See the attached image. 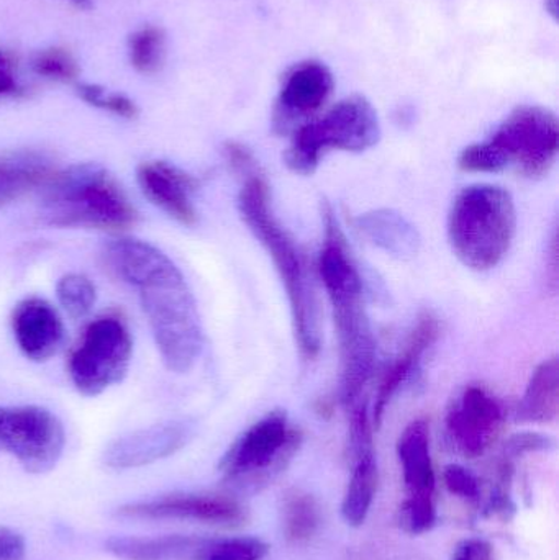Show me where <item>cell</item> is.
I'll use <instances>...</instances> for the list:
<instances>
[{"label":"cell","instance_id":"8fae6325","mask_svg":"<svg viewBox=\"0 0 559 560\" xmlns=\"http://www.w3.org/2000/svg\"><path fill=\"white\" fill-rule=\"evenodd\" d=\"M504 405L488 388L469 385L446 415L450 438L465 456L478 457L494 443L505 423Z\"/></svg>","mask_w":559,"mask_h":560},{"label":"cell","instance_id":"30bf717a","mask_svg":"<svg viewBox=\"0 0 559 560\" xmlns=\"http://www.w3.org/2000/svg\"><path fill=\"white\" fill-rule=\"evenodd\" d=\"M66 446V431L53 411L35 405L0 407V450L30 474L55 469Z\"/></svg>","mask_w":559,"mask_h":560},{"label":"cell","instance_id":"e575fe53","mask_svg":"<svg viewBox=\"0 0 559 560\" xmlns=\"http://www.w3.org/2000/svg\"><path fill=\"white\" fill-rule=\"evenodd\" d=\"M452 560H496L494 549L482 539H466L459 542Z\"/></svg>","mask_w":559,"mask_h":560},{"label":"cell","instance_id":"6da1fadb","mask_svg":"<svg viewBox=\"0 0 559 560\" xmlns=\"http://www.w3.org/2000/svg\"><path fill=\"white\" fill-rule=\"evenodd\" d=\"M105 256L118 278L138 290L164 365L176 374L189 372L202 351L203 336L183 272L170 256L141 240H117Z\"/></svg>","mask_w":559,"mask_h":560},{"label":"cell","instance_id":"44dd1931","mask_svg":"<svg viewBox=\"0 0 559 560\" xmlns=\"http://www.w3.org/2000/svg\"><path fill=\"white\" fill-rule=\"evenodd\" d=\"M53 174L51 161L33 150L10 151L0 156V210L42 189Z\"/></svg>","mask_w":559,"mask_h":560},{"label":"cell","instance_id":"4dcf8cb0","mask_svg":"<svg viewBox=\"0 0 559 560\" xmlns=\"http://www.w3.org/2000/svg\"><path fill=\"white\" fill-rule=\"evenodd\" d=\"M443 482L453 495H458L459 499L468 500V502H478V479L465 467L458 466V464L446 466L443 470Z\"/></svg>","mask_w":559,"mask_h":560},{"label":"cell","instance_id":"3957f363","mask_svg":"<svg viewBox=\"0 0 559 560\" xmlns=\"http://www.w3.org/2000/svg\"><path fill=\"white\" fill-rule=\"evenodd\" d=\"M238 212L249 232L275 262L279 279L288 292L299 351L305 359L317 358L322 345L321 322L311 272L294 238L276 217L271 190L259 171L243 177Z\"/></svg>","mask_w":559,"mask_h":560},{"label":"cell","instance_id":"52a82bcc","mask_svg":"<svg viewBox=\"0 0 559 560\" xmlns=\"http://www.w3.org/2000/svg\"><path fill=\"white\" fill-rule=\"evenodd\" d=\"M381 140V121L368 98L351 95L324 117L299 127L284 154L292 173L311 176L328 151L363 153Z\"/></svg>","mask_w":559,"mask_h":560},{"label":"cell","instance_id":"9a60e30c","mask_svg":"<svg viewBox=\"0 0 559 560\" xmlns=\"http://www.w3.org/2000/svg\"><path fill=\"white\" fill-rule=\"evenodd\" d=\"M137 179L141 192L153 206L180 225H196L194 194L199 189L197 177L167 161H144L138 166Z\"/></svg>","mask_w":559,"mask_h":560},{"label":"cell","instance_id":"9c48e42d","mask_svg":"<svg viewBox=\"0 0 559 560\" xmlns=\"http://www.w3.org/2000/svg\"><path fill=\"white\" fill-rule=\"evenodd\" d=\"M301 441V431L289 423L286 411H269L232 444L220 470L230 482L258 486L286 466Z\"/></svg>","mask_w":559,"mask_h":560},{"label":"cell","instance_id":"7c38bea8","mask_svg":"<svg viewBox=\"0 0 559 560\" xmlns=\"http://www.w3.org/2000/svg\"><path fill=\"white\" fill-rule=\"evenodd\" d=\"M115 515L138 522L186 520L217 526H238L246 520L245 509L235 500L194 493H173L148 502L127 503L118 506Z\"/></svg>","mask_w":559,"mask_h":560},{"label":"cell","instance_id":"5bb4252c","mask_svg":"<svg viewBox=\"0 0 559 560\" xmlns=\"http://www.w3.org/2000/svg\"><path fill=\"white\" fill-rule=\"evenodd\" d=\"M334 74L318 61L299 62L286 75L275 112L276 130L286 133L295 121L324 107L334 92Z\"/></svg>","mask_w":559,"mask_h":560},{"label":"cell","instance_id":"74e56055","mask_svg":"<svg viewBox=\"0 0 559 560\" xmlns=\"http://www.w3.org/2000/svg\"><path fill=\"white\" fill-rule=\"evenodd\" d=\"M2 58H5V56H3L2 52H0V59H2Z\"/></svg>","mask_w":559,"mask_h":560},{"label":"cell","instance_id":"e0dca14e","mask_svg":"<svg viewBox=\"0 0 559 560\" xmlns=\"http://www.w3.org/2000/svg\"><path fill=\"white\" fill-rule=\"evenodd\" d=\"M440 336V322L432 312L426 310L420 313L417 318L416 326L410 331L407 338L404 351L397 355L396 361L393 362L383 381H381L380 388L376 392L373 407V423L374 427L380 428L383 423L384 413L389 407L393 398L399 394L400 388L407 384L416 374L422 362L426 352L435 345Z\"/></svg>","mask_w":559,"mask_h":560},{"label":"cell","instance_id":"d590c367","mask_svg":"<svg viewBox=\"0 0 559 560\" xmlns=\"http://www.w3.org/2000/svg\"><path fill=\"white\" fill-rule=\"evenodd\" d=\"M16 92H19V84L10 68L9 59L2 58L0 59V97L16 94Z\"/></svg>","mask_w":559,"mask_h":560},{"label":"cell","instance_id":"1f68e13d","mask_svg":"<svg viewBox=\"0 0 559 560\" xmlns=\"http://www.w3.org/2000/svg\"><path fill=\"white\" fill-rule=\"evenodd\" d=\"M554 446L555 441L545 434L519 433L511 436V440L505 443L504 457L512 460L514 457L537 453V451H548Z\"/></svg>","mask_w":559,"mask_h":560},{"label":"cell","instance_id":"484cf974","mask_svg":"<svg viewBox=\"0 0 559 560\" xmlns=\"http://www.w3.org/2000/svg\"><path fill=\"white\" fill-rule=\"evenodd\" d=\"M56 295L68 315L79 319L88 316L94 308L97 290L88 276L71 272L59 279Z\"/></svg>","mask_w":559,"mask_h":560},{"label":"cell","instance_id":"4fadbf2b","mask_svg":"<svg viewBox=\"0 0 559 560\" xmlns=\"http://www.w3.org/2000/svg\"><path fill=\"white\" fill-rule=\"evenodd\" d=\"M194 436L189 421H164L112 441L104 453L108 469L128 470L151 466L179 453Z\"/></svg>","mask_w":559,"mask_h":560},{"label":"cell","instance_id":"277c9868","mask_svg":"<svg viewBox=\"0 0 559 560\" xmlns=\"http://www.w3.org/2000/svg\"><path fill=\"white\" fill-rule=\"evenodd\" d=\"M42 189L39 217L46 225L118 232L137 222V210L120 184L97 164L53 173Z\"/></svg>","mask_w":559,"mask_h":560},{"label":"cell","instance_id":"836d02e7","mask_svg":"<svg viewBox=\"0 0 559 560\" xmlns=\"http://www.w3.org/2000/svg\"><path fill=\"white\" fill-rule=\"evenodd\" d=\"M25 551V538L15 529L0 526V560H22Z\"/></svg>","mask_w":559,"mask_h":560},{"label":"cell","instance_id":"f1b7e54d","mask_svg":"<svg viewBox=\"0 0 559 560\" xmlns=\"http://www.w3.org/2000/svg\"><path fill=\"white\" fill-rule=\"evenodd\" d=\"M436 522L433 497H409L400 510V523L410 535L430 532Z\"/></svg>","mask_w":559,"mask_h":560},{"label":"cell","instance_id":"ac0fdd59","mask_svg":"<svg viewBox=\"0 0 559 560\" xmlns=\"http://www.w3.org/2000/svg\"><path fill=\"white\" fill-rule=\"evenodd\" d=\"M354 229L374 248L399 261L416 258L422 248L419 230L396 210L377 209L361 213L354 220Z\"/></svg>","mask_w":559,"mask_h":560},{"label":"cell","instance_id":"f546056e","mask_svg":"<svg viewBox=\"0 0 559 560\" xmlns=\"http://www.w3.org/2000/svg\"><path fill=\"white\" fill-rule=\"evenodd\" d=\"M268 546L255 538H235L213 541L203 560H261Z\"/></svg>","mask_w":559,"mask_h":560},{"label":"cell","instance_id":"ba28073f","mask_svg":"<svg viewBox=\"0 0 559 560\" xmlns=\"http://www.w3.org/2000/svg\"><path fill=\"white\" fill-rule=\"evenodd\" d=\"M133 341L127 323L104 315L89 323L69 358V377L79 394L97 397L124 381L130 368Z\"/></svg>","mask_w":559,"mask_h":560},{"label":"cell","instance_id":"8992f818","mask_svg":"<svg viewBox=\"0 0 559 560\" xmlns=\"http://www.w3.org/2000/svg\"><path fill=\"white\" fill-rule=\"evenodd\" d=\"M517 232L514 197L504 187L475 184L453 200L449 240L456 258L473 271L498 268Z\"/></svg>","mask_w":559,"mask_h":560},{"label":"cell","instance_id":"83f0119b","mask_svg":"<svg viewBox=\"0 0 559 560\" xmlns=\"http://www.w3.org/2000/svg\"><path fill=\"white\" fill-rule=\"evenodd\" d=\"M78 95L85 104L101 108V110L110 112V114L127 118V120H133L140 114L137 104L131 98H128L127 95L107 92L101 85L79 84Z\"/></svg>","mask_w":559,"mask_h":560},{"label":"cell","instance_id":"d6986e66","mask_svg":"<svg viewBox=\"0 0 559 560\" xmlns=\"http://www.w3.org/2000/svg\"><path fill=\"white\" fill-rule=\"evenodd\" d=\"M213 541L196 536L110 538L105 549L121 560H203Z\"/></svg>","mask_w":559,"mask_h":560},{"label":"cell","instance_id":"d6a6232c","mask_svg":"<svg viewBox=\"0 0 559 560\" xmlns=\"http://www.w3.org/2000/svg\"><path fill=\"white\" fill-rule=\"evenodd\" d=\"M223 156H225L226 163L232 167L233 173L238 174V176L246 177L259 171L252 151L243 147L242 143H236V141L225 143V147H223Z\"/></svg>","mask_w":559,"mask_h":560},{"label":"cell","instance_id":"7402d4cb","mask_svg":"<svg viewBox=\"0 0 559 560\" xmlns=\"http://www.w3.org/2000/svg\"><path fill=\"white\" fill-rule=\"evenodd\" d=\"M559 410L558 358L541 362L525 388L517 408V421L522 423H551Z\"/></svg>","mask_w":559,"mask_h":560},{"label":"cell","instance_id":"7a4b0ae2","mask_svg":"<svg viewBox=\"0 0 559 560\" xmlns=\"http://www.w3.org/2000/svg\"><path fill=\"white\" fill-rule=\"evenodd\" d=\"M325 240L317 271L327 290L340 345V388L338 397L347 408L358 404L376 362V339L364 305L360 269L351 256L334 209L324 203Z\"/></svg>","mask_w":559,"mask_h":560},{"label":"cell","instance_id":"d4e9b609","mask_svg":"<svg viewBox=\"0 0 559 560\" xmlns=\"http://www.w3.org/2000/svg\"><path fill=\"white\" fill-rule=\"evenodd\" d=\"M166 56V35L158 26H143L128 38V58L141 74L160 71Z\"/></svg>","mask_w":559,"mask_h":560},{"label":"cell","instance_id":"5b68a950","mask_svg":"<svg viewBox=\"0 0 559 560\" xmlns=\"http://www.w3.org/2000/svg\"><path fill=\"white\" fill-rule=\"evenodd\" d=\"M559 124L557 115L544 107L515 108L482 143L459 154L465 173L496 174L514 167L528 179L547 176L557 163Z\"/></svg>","mask_w":559,"mask_h":560},{"label":"cell","instance_id":"cb8c5ba5","mask_svg":"<svg viewBox=\"0 0 559 560\" xmlns=\"http://www.w3.org/2000/svg\"><path fill=\"white\" fill-rule=\"evenodd\" d=\"M321 525V509L311 493L292 489L282 499V529L294 545L311 541Z\"/></svg>","mask_w":559,"mask_h":560},{"label":"cell","instance_id":"2e32d148","mask_svg":"<svg viewBox=\"0 0 559 560\" xmlns=\"http://www.w3.org/2000/svg\"><path fill=\"white\" fill-rule=\"evenodd\" d=\"M12 331L20 351L35 362L48 361L65 341V325L58 310L39 296H30L15 306Z\"/></svg>","mask_w":559,"mask_h":560},{"label":"cell","instance_id":"603a6c76","mask_svg":"<svg viewBox=\"0 0 559 560\" xmlns=\"http://www.w3.org/2000/svg\"><path fill=\"white\" fill-rule=\"evenodd\" d=\"M377 479L380 474L373 451L354 457L353 476L341 503V515L348 525L358 528L366 522L377 490Z\"/></svg>","mask_w":559,"mask_h":560},{"label":"cell","instance_id":"8d00e7d4","mask_svg":"<svg viewBox=\"0 0 559 560\" xmlns=\"http://www.w3.org/2000/svg\"><path fill=\"white\" fill-rule=\"evenodd\" d=\"M75 3H79L81 7H89V3H91V0H74Z\"/></svg>","mask_w":559,"mask_h":560},{"label":"cell","instance_id":"ffe728a7","mask_svg":"<svg viewBox=\"0 0 559 560\" xmlns=\"http://www.w3.org/2000/svg\"><path fill=\"white\" fill-rule=\"evenodd\" d=\"M397 456L409 497H433L436 479L430 456L429 423L426 420L412 421L403 431L397 441Z\"/></svg>","mask_w":559,"mask_h":560},{"label":"cell","instance_id":"4316f807","mask_svg":"<svg viewBox=\"0 0 559 560\" xmlns=\"http://www.w3.org/2000/svg\"><path fill=\"white\" fill-rule=\"evenodd\" d=\"M32 69L35 74L53 81L71 82L79 75V66L74 56L65 48L42 49L32 58Z\"/></svg>","mask_w":559,"mask_h":560}]
</instances>
